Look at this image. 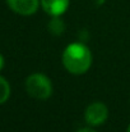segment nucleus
<instances>
[{"instance_id":"obj_1","label":"nucleus","mask_w":130,"mask_h":132,"mask_svg":"<svg viewBox=\"0 0 130 132\" xmlns=\"http://www.w3.org/2000/svg\"><path fill=\"white\" fill-rule=\"evenodd\" d=\"M63 64L73 75H83L92 65V53L84 44H69L63 53Z\"/></svg>"},{"instance_id":"obj_2","label":"nucleus","mask_w":130,"mask_h":132,"mask_svg":"<svg viewBox=\"0 0 130 132\" xmlns=\"http://www.w3.org/2000/svg\"><path fill=\"white\" fill-rule=\"evenodd\" d=\"M26 90L33 99L46 100L52 94V84L43 73H33L26 80Z\"/></svg>"},{"instance_id":"obj_3","label":"nucleus","mask_w":130,"mask_h":132,"mask_svg":"<svg viewBox=\"0 0 130 132\" xmlns=\"http://www.w3.org/2000/svg\"><path fill=\"white\" fill-rule=\"evenodd\" d=\"M108 117V109L103 103H92L88 105L84 112V118L86 122L89 126H99L106 122Z\"/></svg>"},{"instance_id":"obj_4","label":"nucleus","mask_w":130,"mask_h":132,"mask_svg":"<svg viewBox=\"0 0 130 132\" xmlns=\"http://www.w3.org/2000/svg\"><path fill=\"white\" fill-rule=\"evenodd\" d=\"M9 8L21 15H32L40 6V0H6Z\"/></svg>"},{"instance_id":"obj_5","label":"nucleus","mask_w":130,"mask_h":132,"mask_svg":"<svg viewBox=\"0 0 130 132\" xmlns=\"http://www.w3.org/2000/svg\"><path fill=\"white\" fill-rule=\"evenodd\" d=\"M42 9L51 17L63 15L69 6V0H40Z\"/></svg>"},{"instance_id":"obj_6","label":"nucleus","mask_w":130,"mask_h":132,"mask_svg":"<svg viewBox=\"0 0 130 132\" xmlns=\"http://www.w3.org/2000/svg\"><path fill=\"white\" fill-rule=\"evenodd\" d=\"M48 30L54 35H60V34L64 32L65 26H64V22L60 19V17H52L51 18V21L48 23Z\"/></svg>"},{"instance_id":"obj_7","label":"nucleus","mask_w":130,"mask_h":132,"mask_svg":"<svg viewBox=\"0 0 130 132\" xmlns=\"http://www.w3.org/2000/svg\"><path fill=\"white\" fill-rule=\"evenodd\" d=\"M10 96V85L9 82L0 76V104H4Z\"/></svg>"},{"instance_id":"obj_8","label":"nucleus","mask_w":130,"mask_h":132,"mask_svg":"<svg viewBox=\"0 0 130 132\" xmlns=\"http://www.w3.org/2000/svg\"><path fill=\"white\" fill-rule=\"evenodd\" d=\"M4 63H5V62H4V56L0 54V71L3 69V67H4Z\"/></svg>"},{"instance_id":"obj_9","label":"nucleus","mask_w":130,"mask_h":132,"mask_svg":"<svg viewBox=\"0 0 130 132\" xmlns=\"http://www.w3.org/2000/svg\"><path fill=\"white\" fill-rule=\"evenodd\" d=\"M77 132H96L94 130H91V128H82V130H78Z\"/></svg>"},{"instance_id":"obj_10","label":"nucleus","mask_w":130,"mask_h":132,"mask_svg":"<svg viewBox=\"0 0 130 132\" xmlns=\"http://www.w3.org/2000/svg\"><path fill=\"white\" fill-rule=\"evenodd\" d=\"M128 132H130V125H129V127H128Z\"/></svg>"}]
</instances>
